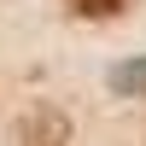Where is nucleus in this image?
I'll use <instances>...</instances> for the list:
<instances>
[{
	"label": "nucleus",
	"instance_id": "obj_1",
	"mask_svg": "<svg viewBox=\"0 0 146 146\" xmlns=\"http://www.w3.org/2000/svg\"><path fill=\"white\" fill-rule=\"evenodd\" d=\"M111 88H117V94H146V58L117 64V70H111Z\"/></svg>",
	"mask_w": 146,
	"mask_h": 146
},
{
	"label": "nucleus",
	"instance_id": "obj_2",
	"mask_svg": "<svg viewBox=\"0 0 146 146\" xmlns=\"http://www.w3.org/2000/svg\"><path fill=\"white\" fill-rule=\"evenodd\" d=\"M70 12H82V18H117V12H129V0H70Z\"/></svg>",
	"mask_w": 146,
	"mask_h": 146
}]
</instances>
